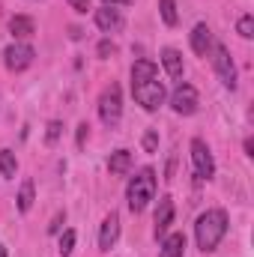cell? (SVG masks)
I'll return each instance as SVG.
<instances>
[{"instance_id": "cell-1", "label": "cell", "mask_w": 254, "mask_h": 257, "mask_svg": "<svg viewBox=\"0 0 254 257\" xmlns=\"http://www.w3.org/2000/svg\"><path fill=\"white\" fill-rule=\"evenodd\" d=\"M224 233H227V212L224 209H206L194 224V239H197L200 251H215L218 242L224 239Z\"/></svg>"}, {"instance_id": "cell-2", "label": "cell", "mask_w": 254, "mask_h": 257, "mask_svg": "<svg viewBox=\"0 0 254 257\" xmlns=\"http://www.w3.org/2000/svg\"><path fill=\"white\" fill-rule=\"evenodd\" d=\"M153 197H156V171H153V168H141V171L129 180V189H126L129 209H132V212H144Z\"/></svg>"}, {"instance_id": "cell-3", "label": "cell", "mask_w": 254, "mask_h": 257, "mask_svg": "<svg viewBox=\"0 0 254 257\" xmlns=\"http://www.w3.org/2000/svg\"><path fill=\"white\" fill-rule=\"evenodd\" d=\"M132 96H135V102L144 111H159L165 105V96L168 93H165V84L156 75V78H147V81H135L132 84Z\"/></svg>"}, {"instance_id": "cell-4", "label": "cell", "mask_w": 254, "mask_h": 257, "mask_svg": "<svg viewBox=\"0 0 254 257\" xmlns=\"http://www.w3.org/2000/svg\"><path fill=\"white\" fill-rule=\"evenodd\" d=\"M99 117H102L105 126H117L120 123V117H123V93H120L117 84H111L102 93V99H99Z\"/></svg>"}, {"instance_id": "cell-5", "label": "cell", "mask_w": 254, "mask_h": 257, "mask_svg": "<svg viewBox=\"0 0 254 257\" xmlns=\"http://www.w3.org/2000/svg\"><path fill=\"white\" fill-rule=\"evenodd\" d=\"M191 165H194V177L197 180H212L215 162H212V153H209L206 141H200V138L191 141Z\"/></svg>"}, {"instance_id": "cell-6", "label": "cell", "mask_w": 254, "mask_h": 257, "mask_svg": "<svg viewBox=\"0 0 254 257\" xmlns=\"http://www.w3.org/2000/svg\"><path fill=\"white\" fill-rule=\"evenodd\" d=\"M212 63H215V72H218V78H221V84L227 87V90H236V63H233V57H230V51L224 48V45H212Z\"/></svg>"}, {"instance_id": "cell-7", "label": "cell", "mask_w": 254, "mask_h": 257, "mask_svg": "<svg viewBox=\"0 0 254 257\" xmlns=\"http://www.w3.org/2000/svg\"><path fill=\"white\" fill-rule=\"evenodd\" d=\"M197 105H200V96H197V90L191 87V84H177V90L171 93V108H174V114H183V117H191L194 111H197Z\"/></svg>"}, {"instance_id": "cell-8", "label": "cell", "mask_w": 254, "mask_h": 257, "mask_svg": "<svg viewBox=\"0 0 254 257\" xmlns=\"http://www.w3.org/2000/svg\"><path fill=\"white\" fill-rule=\"evenodd\" d=\"M33 57H36V51L27 42H15V45H9L3 51V63H6L9 72H24L27 66L33 63Z\"/></svg>"}, {"instance_id": "cell-9", "label": "cell", "mask_w": 254, "mask_h": 257, "mask_svg": "<svg viewBox=\"0 0 254 257\" xmlns=\"http://www.w3.org/2000/svg\"><path fill=\"white\" fill-rule=\"evenodd\" d=\"M153 233H156V239L159 236H165L168 233V227L174 224V197L171 194H162L159 197V206H156V218H153Z\"/></svg>"}, {"instance_id": "cell-10", "label": "cell", "mask_w": 254, "mask_h": 257, "mask_svg": "<svg viewBox=\"0 0 254 257\" xmlns=\"http://www.w3.org/2000/svg\"><path fill=\"white\" fill-rule=\"evenodd\" d=\"M120 239V215L117 212H108L105 221H102V230H99V248L102 251H111Z\"/></svg>"}, {"instance_id": "cell-11", "label": "cell", "mask_w": 254, "mask_h": 257, "mask_svg": "<svg viewBox=\"0 0 254 257\" xmlns=\"http://www.w3.org/2000/svg\"><path fill=\"white\" fill-rule=\"evenodd\" d=\"M96 24H99L105 33H117V30L123 27V12L114 9V6H102V9H96Z\"/></svg>"}, {"instance_id": "cell-12", "label": "cell", "mask_w": 254, "mask_h": 257, "mask_svg": "<svg viewBox=\"0 0 254 257\" xmlns=\"http://www.w3.org/2000/svg\"><path fill=\"white\" fill-rule=\"evenodd\" d=\"M212 45H215V39H212V30H209L206 24H197V27L191 30V48H194V54L206 57V54L212 51Z\"/></svg>"}, {"instance_id": "cell-13", "label": "cell", "mask_w": 254, "mask_h": 257, "mask_svg": "<svg viewBox=\"0 0 254 257\" xmlns=\"http://www.w3.org/2000/svg\"><path fill=\"white\" fill-rule=\"evenodd\" d=\"M9 33H12L15 39H27V36L36 33V21H33L30 15H12V18H9Z\"/></svg>"}, {"instance_id": "cell-14", "label": "cell", "mask_w": 254, "mask_h": 257, "mask_svg": "<svg viewBox=\"0 0 254 257\" xmlns=\"http://www.w3.org/2000/svg\"><path fill=\"white\" fill-rule=\"evenodd\" d=\"M162 63H165V72L171 75V78H183V54L177 51V48H165L162 51Z\"/></svg>"}, {"instance_id": "cell-15", "label": "cell", "mask_w": 254, "mask_h": 257, "mask_svg": "<svg viewBox=\"0 0 254 257\" xmlns=\"http://www.w3.org/2000/svg\"><path fill=\"white\" fill-rule=\"evenodd\" d=\"M183 251H186V236L171 233V236H165V242L159 248V257H183Z\"/></svg>"}, {"instance_id": "cell-16", "label": "cell", "mask_w": 254, "mask_h": 257, "mask_svg": "<svg viewBox=\"0 0 254 257\" xmlns=\"http://www.w3.org/2000/svg\"><path fill=\"white\" fill-rule=\"evenodd\" d=\"M129 168H132V153H129V150H117V153H111V159H108V171H111L114 177L129 174Z\"/></svg>"}, {"instance_id": "cell-17", "label": "cell", "mask_w": 254, "mask_h": 257, "mask_svg": "<svg viewBox=\"0 0 254 257\" xmlns=\"http://www.w3.org/2000/svg\"><path fill=\"white\" fill-rule=\"evenodd\" d=\"M33 180H24L21 183V189H18V209L21 212H30V206H33Z\"/></svg>"}, {"instance_id": "cell-18", "label": "cell", "mask_w": 254, "mask_h": 257, "mask_svg": "<svg viewBox=\"0 0 254 257\" xmlns=\"http://www.w3.org/2000/svg\"><path fill=\"white\" fill-rule=\"evenodd\" d=\"M15 171H18L15 153H12V150H0V174H3L6 180H12V177H15Z\"/></svg>"}, {"instance_id": "cell-19", "label": "cell", "mask_w": 254, "mask_h": 257, "mask_svg": "<svg viewBox=\"0 0 254 257\" xmlns=\"http://www.w3.org/2000/svg\"><path fill=\"white\" fill-rule=\"evenodd\" d=\"M159 9H162L165 24L174 27V24H177V3H174V0H159Z\"/></svg>"}, {"instance_id": "cell-20", "label": "cell", "mask_w": 254, "mask_h": 257, "mask_svg": "<svg viewBox=\"0 0 254 257\" xmlns=\"http://www.w3.org/2000/svg\"><path fill=\"white\" fill-rule=\"evenodd\" d=\"M236 33L242 36V39H251L254 36V15L248 12V15H242L239 21H236Z\"/></svg>"}, {"instance_id": "cell-21", "label": "cell", "mask_w": 254, "mask_h": 257, "mask_svg": "<svg viewBox=\"0 0 254 257\" xmlns=\"http://www.w3.org/2000/svg\"><path fill=\"white\" fill-rule=\"evenodd\" d=\"M57 251H60V257H69L72 251H75V230H66L63 236H60V245H57Z\"/></svg>"}, {"instance_id": "cell-22", "label": "cell", "mask_w": 254, "mask_h": 257, "mask_svg": "<svg viewBox=\"0 0 254 257\" xmlns=\"http://www.w3.org/2000/svg\"><path fill=\"white\" fill-rule=\"evenodd\" d=\"M60 132H63V123H60V120H51V123H48V132H45V144H57Z\"/></svg>"}, {"instance_id": "cell-23", "label": "cell", "mask_w": 254, "mask_h": 257, "mask_svg": "<svg viewBox=\"0 0 254 257\" xmlns=\"http://www.w3.org/2000/svg\"><path fill=\"white\" fill-rule=\"evenodd\" d=\"M156 144H159V135L150 128V132L144 135V150H147V153H156Z\"/></svg>"}, {"instance_id": "cell-24", "label": "cell", "mask_w": 254, "mask_h": 257, "mask_svg": "<svg viewBox=\"0 0 254 257\" xmlns=\"http://www.w3.org/2000/svg\"><path fill=\"white\" fill-rule=\"evenodd\" d=\"M63 221H66V212H57V215H54V221L48 224V233H60V227H63Z\"/></svg>"}, {"instance_id": "cell-25", "label": "cell", "mask_w": 254, "mask_h": 257, "mask_svg": "<svg viewBox=\"0 0 254 257\" xmlns=\"http://www.w3.org/2000/svg\"><path fill=\"white\" fill-rule=\"evenodd\" d=\"M69 6H72L75 12H87V9H90V0H69Z\"/></svg>"}, {"instance_id": "cell-26", "label": "cell", "mask_w": 254, "mask_h": 257, "mask_svg": "<svg viewBox=\"0 0 254 257\" xmlns=\"http://www.w3.org/2000/svg\"><path fill=\"white\" fill-rule=\"evenodd\" d=\"M87 135H90V126H87V123H81V126H78V147H84Z\"/></svg>"}, {"instance_id": "cell-27", "label": "cell", "mask_w": 254, "mask_h": 257, "mask_svg": "<svg viewBox=\"0 0 254 257\" xmlns=\"http://www.w3.org/2000/svg\"><path fill=\"white\" fill-rule=\"evenodd\" d=\"M111 51H114V45H111V42H108V39H105V42H102V45H99V54H102V57H108V54H111Z\"/></svg>"}, {"instance_id": "cell-28", "label": "cell", "mask_w": 254, "mask_h": 257, "mask_svg": "<svg viewBox=\"0 0 254 257\" xmlns=\"http://www.w3.org/2000/svg\"><path fill=\"white\" fill-rule=\"evenodd\" d=\"M105 6H117V3H126V0H102Z\"/></svg>"}, {"instance_id": "cell-29", "label": "cell", "mask_w": 254, "mask_h": 257, "mask_svg": "<svg viewBox=\"0 0 254 257\" xmlns=\"http://www.w3.org/2000/svg\"><path fill=\"white\" fill-rule=\"evenodd\" d=\"M0 257H6V245H0Z\"/></svg>"}]
</instances>
